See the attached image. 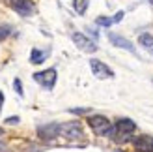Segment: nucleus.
<instances>
[{
    "mask_svg": "<svg viewBox=\"0 0 153 152\" xmlns=\"http://www.w3.org/2000/svg\"><path fill=\"white\" fill-rule=\"evenodd\" d=\"M134 130H136V124L133 122L131 118H120V120H116V124L112 126L110 137L121 145V143H127L129 139L133 137Z\"/></svg>",
    "mask_w": 153,
    "mask_h": 152,
    "instance_id": "f257e3e1",
    "label": "nucleus"
},
{
    "mask_svg": "<svg viewBox=\"0 0 153 152\" xmlns=\"http://www.w3.org/2000/svg\"><path fill=\"white\" fill-rule=\"evenodd\" d=\"M88 124L90 128L94 130L97 135H110L112 132V124H110V120L103 117V115H94V117H90L88 118Z\"/></svg>",
    "mask_w": 153,
    "mask_h": 152,
    "instance_id": "f03ea898",
    "label": "nucleus"
},
{
    "mask_svg": "<svg viewBox=\"0 0 153 152\" xmlns=\"http://www.w3.org/2000/svg\"><path fill=\"white\" fill-rule=\"evenodd\" d=\"M34 81L39 83L43 88L51 90L52 87H54V83H56V70H54V68H51V70L37 71V73H34Z\"/></svg>",
    "mask_w": 153,
    "mask_h": 152,
    "instance_id": "7ed1b4c3",
    "label": "nucleus"
},
{
    "mask_svg": "<svg viewBox=\"0 0 153 152\" xmlns=\"http://www.w3.org/2000/svg\"><path fill=\"white\" fill-rule=\"evenodd\" d=\"M58 135H64L67 139H79V137H82V126L79 122L58 124Z\"/></svg>",
    "mask_w": 153,
    "mask_h": 152,
    "instance_id": "20e7f679",
    "label": "nucleus"
},
{
    "mask_svg": "<svg viewBox=\"0 0 153 152\" xmlns=\"http://www.w3.org/2000/svg\"><path fill=\"white\" fill-rule=\"evenodd\" d=\"M71 38H73L75 45H76L80 51H84V53H95V51H97V45L91 41L88 36H84V34H80V32H73Z\"/></svg>",
    "mask_w": 153,
    "mask_h": 152,
    "instance_id": "39448f33",
    "label": "nucleus"
},
{
    "mask_svg": "<svg viewBox=\"0 0 153 152\" xmlns=\"http://www.w3.org/2000/svg\"><path fill=\"white\" fill-rule=\"evenodd\" d=\"M90 68H91V71H94V75L97 79H108V77H112V70L106 64H103L101 60H97V58H91L90 60Z\"/></svg>",
    "mask_w": 153,
    "mask_h": 152,
    "instance_id": "423d86ee",
    "label": "nucleus"
},
{
    "mask_svg": "<svg viewBox=\"0 0 153 152\" xmlns=\"http://www.w3.org/2000/svg\"><path fill=\"white\" fill-rule=\"evenodd\" d=\"M6 2L21 15H32V11H34L32 0H6Z\"/></svg>",
    "mask_w": 153,
    "mask_h": 152,
    "instance_id": "0eeeda50",
    "label": "nucleus"
},
{
    "mask_svg": "<svg viewBox=\"0 0 153 152\" xmlns=\"http://www.w3.org/2000/svg\"><path fill=\"white\" fill-rule=\"evenodd\" d=\"M108 40L116 45V47H120V49H125V51H129L131 55H134V56H138V53H136V49H134V45L129 41V40H125V38H121V36H118V34H108Z\"/></svg>",
    "mask_w": 153,
    "mask_h": 152,
    "instance_id": "6e6552de",
    "label": "nucleus"
},
{
    "mask_svg": "<svg viewBox=\"0 0 153 152\" xmlns=\"http://www.w3.org/2000/svg\"><path fill=\"white\" fill-rule=\"evenodd\" d=\"M134 150L136 152H153V137L151 135H140L134 141Z\"/></svg>",
    "mask_w": 153,
    "mask_h": 152,
    "instance_id": "1a4fd4ad",
    "label": "nucleus"
},
{
    "mask_svg": "<svg viewBox=\"0 0 153 152\" xmlns=\"http://www.w3.org/2000/svg\"><path fill=\"white\" fill-rule=\"evenodd\" d=\"M123 11H118L116 15H114V17H97V25L99 26H110V25H116V23H120L121 19H123Z\"/></svg>",
    "mask_w": 153,
    "mask_h": 152,
    "instance_id": "9d476101",
    "label": "nucleus"
},
{
    "mask_svg": "<svg viewBox=\"0 0 153 152\" xmlns=\"http://www.w3.org/2000/svg\"><path fill=\"white\" fill-rule=\"evenodd\" d=\"M138 41H140V45H142V47H144V49H146V51L149 53V55L153 56V36L144 32V34H140Z\"/></svg>",
    "mask_w": 153,
    "mask_h": 152,
    "instance_id": "9b49d317",
    "label": "nucleus"
},
{
    "mask_svg": "<svg viewBox=\"0 0 153 152\" xmlns=\"http://www.w3.org/2000/svg\"><path fill=\"white\" fill-rule=\"evenodd\" d=\"M45 58H47V53H45V51L34 49V51H32V55H30V62H34V64H41Z\"/></svg>",
    "mask_w": 153,
    "mask_h": 152,
    "instance_id": "f8f14e48",
    "label": "nucleus"
},
{
    "mask_svg": "<svg viewBox=\"0 0 153 152\" xmlns=\"http://www.w3.org/2000/svg\"><path fill=\"white\" fill-rule=\"evenodd\" d=\"M75 10H76V13H84L88 10V0H75Z\"/></svg>",
    "mask_w": 153,
    "mask_h": 152,
    "instance_id": "ddd939ff",
    "label": "nucleus"
},
{
    "mask_svg": "<svg viewBox=\"0 0 153 152\" xmlns=\"http://www.w3.org/2000/svg\"><path fill=\"white\" fill-rule=\"evenodd\" d=\"M10 26H0V40H4V38H7L10 36Z\"/></svg>",
    "mask_w": 153,
    "mask_h": 152,
    "instance_id": "4468645a",
    "label": "nucleus"
},
{
    "mask_svg": "<svg viewBox=\"0 0 153 152\" xmlns=\"http://www.w3.org/2000/svg\"><path fill=\"white\" fill-rule=\"evenodd\" d=\"M15 90H17V94H22V87H21L19 79H15Z\"/></svg>",
    "mask_w": 153,
    "mask_h": 152,
    "instance_id": "2eb2a0df",
    "label": "nucleus"
},
{
    "mask_svg": "<svg viewBox=\"0 0 153 152\" xmlns=\"http://www.w3.org/2000/svg\"><path fill=\"white\" fill-rule=\"evenodd\" d=\"M2 103H4V94L0 92V109H2Z\"/></svg>",
    "mask_w": 153,
    "mask_h": 152,
    "instance_id": "dca6fc26",
    "label": "nucleus"
},
{
    "mask_svg": "<svg viewBox=\"0 0 153 152\" xmlns=\"http://www.w3.org/2000/svg\"><path fill=\"white\" fill-rule=\"evenodd\" d=\"M0 135H2V130H0Z\"/></svg>",
    "mask_w": 153,
    "mask_h": 152,
    "instance_id": "f3484780",
    "label": "nucleus"
},
{
    "mask_svg": "<svg viewBox=\"0 0 153 152\" xmlns=\"http://www.w3.org/2000/svg\"><path fill=\"white\" fill-rule=\"evenodd\" d=\"M116 152H121V150H116Z\"/></svg>",
    "mask_w": 153,
    "mask_h": 152,
    "instance_id": "a211bd4d",
    "label": "nucleus"
},
{
    "mask_svg": "<svg viewBox=\"0 0 153 152\" xmlns=\"http://www.w3.org/2000/svg\"><path fill=\"white\" fill-rule=\"evenodd\" d=\"M151 4H153V0H151Z\"/></svg>",
    "mask_w": 153,
    "mask_h": 152,
    "instance_id": "6ab92c4d",
    "label": "nucleus"
}]
</instances>
